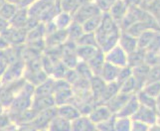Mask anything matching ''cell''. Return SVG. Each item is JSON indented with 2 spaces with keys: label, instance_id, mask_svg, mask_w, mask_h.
<instances>
[{
  "label": "cell",
  "instance_id": "obj_4",
  "mask_svg": "<svg viewBox=\"0 0 160 131\" xmlns=\"http://www.w3.org/2000/svg\"><path fill=\"white\" fill-rule=\"evenodd\" d=\"M100 13H101V9L98 8L97 3L92 2V0H91V1H88L82 5H81L72 16H73L74 21L78 22L80 24H82L87 20H89L90 18Z\"/></svg>",
  "mask_w": 160,
  "mask_h": 131
},
{
  "label": "cell",
  "instance_id": "obj_30",
  "mask_svg": "<svg viewBox=\"0 0 160 131\" xmlns=\"http://www.w3.org/2000/svg\"><path fill=\"white\" fill-rule=\"evenodd\" d=\"M9 25L10 24H9V22L7 20H5V19L0 17V35H1L2 33L8 28Z\"/></svg>",
  "mask_w": 160,
  "mask_h": 131
},
{
  "label": "cell",
  "instance_id": "obj_12",
  "mask_svg": "<svg viewBox=\"0 0 160 131\" xmlns=\"http://www.w3.org/2000/svg\"><path fill=\"white\" fill-rule=\"evenodd\" d=\"M110 114H112V111L108 106H97L93 107L92 110L89 113V117L97 125L109 118Z\"/></svg>",
  "mask_w": 160,
  "mask_h": 131
},
{
  "label": "cell",
  "instance_id": "obj_28",
  "mask_svg": "<svg viewBox=\"0 0 160 131\" xmlns=\"http://www.w3.org/2000/svg\"><path fill=\"white\" fill-rule=\"evenodd\" d=\"M124 11H125L124 3L121 0H118L110 7V16H112V19L121 18L124 15Z\"/></svg>",
  "mask_w": 160,
  "mask_h": 131
},
{
  "label": "cell",
  "instance_id": "obj_31",
  "mask_svg": "<svg viewBox=\"0 0 160 131\" xmlns=\"http://www.w3.org/2000/svg\"><path fill=\"white\" fill-rule=\"evenodd\" d=\"M7 47H9L7 42L5 41V39L2 37V35H0V51L4 50V49H6Z\"/></svg>",
  "mask_w": 160,
  "mask_h": 131
},
{
  "label": "cell",
  "instance_id": "obj_19",
  "mask_svg": "<svg viewBox=\"0 0 160 131\" xmlns=\"http://www.w3.org/2000/svg\"><path fill=\"white\" fill-rule=\"evenodd\" d=\"M52 21L56 25L57 29H67V27L73 21V16L67 12H64V11L60 10Z\"/></svg>",
  "mask_w": 160,
  "mask_h": 131
},
{
  "label": "cell",
  "instance_id": "obj_6",
  "mask_svg": "<svg viewBox=\"0 0 160 131\" xmlns=\"http://www.w3.org/2000/svg\"><path fill=\"white\" fill-rule=\"evenodd\" d=\"M24 69H25V64L22 60H18V61L10 63L2 75L1 84L23 78Z\"/></svg>",
  "mask_w": 160,
  "mask_h": 131
},
{
  "label": "cell",
  "instance_id": "obj_7",
  "mask_svg": "<svg viewBox=\"0 0 160 131\" xmlns=\"http://www.w3.org/2000/svg\"><path fill=\"white\" fill-rule=\"evenodd\" d=\"M56 115H57V107L54 106V107L48 108V109H45V110L38 112L36 117L28 124L33 125V126L36 128H47L48 129V126H49V124H50L51 120Z\"/></svg>",
  "mask_w": 160,
  "mask_h": 131
},
{
  "label": "cell",
  "instance_id": "obj_20",
  "mask_svg": "<svg viewBox=\"0 0 160 131\" xmlns=\"http://www.w3.org/2000/svg\"><path fill=\"white\" fill-rule=\"evenodd\" d=\"M18 9L19 8L15 4L5 0L1 6H0V17L10 22V20L13 18V16L16 14Z\"/></svg>",
  "mask_w": 160,
  "mask_h": 131
},
{
  "label": "cell",
  "instance_id": "obj_9",
  "mask_svg": "<svg viewBox=\"0 0 160 131\" xmlns=\"http://www.w3.org/2000/svg\"><path fill=\"white\" fill-rule=\"evenodd\" d=\"M30 21V17L28 14V9L27 8H19L13 18L10 20V26L16 27V28H22L27 31V26Z\"/></svg>",
  "mask_w": 160,
  "mask_h": 131
},
{
  "label": "cell",
  "instance_id": "obj_14",
  "mask_svg": "<svg viewBox=\"0 0 160 131\" xmlns=\"http://www.w3.org/2000/svg\"><path fill=\"white\" fill-rule=\"evenodd\" d=\"M119 70L120 69L118 68L115 65L108 62H104L100 76L104 81H112L118 78Z\"/></svg>",
  "mask_w": 160,
  "mask_h": 131
},
{
  "label": "cell",
  "instance_id": "obj_25",
  "mask_svg": "<svg viewBox=\"0 0 160 131\" xmlns=\"http://www.w3.org/2000/svg\"><path fill=\"white\" fill-rule=\"evenodd\" d=\"M75 70H77V73L79 74V75L82 79L90 80L93 76V74L92 72V70L90 69L89 65L84 61H79V63L75 67Z\"/></svg>",
  "mask_w": 160,
  "mask_h": 131
},
{
  "label": "cell",
  "instance_id": "obj_13",
  "mask_svg": "<svg viewBox=\"0 0 160 131\" xmlns=\"http://www.w3.org/2000/svg\"><path fill=\"white\" fill-rule=\"evenodd\" d=\"M104 86H106V81L100 75H93L90 80V90L95 100L98 101L104 90Z\"/></svg>",
  "mask_w": 160,
  "mask_h": 131
},
{
  "label": "cell",
  "instance_id": "obj_18",
  "mask_svg": "<svg viewBox=\"0 0 160 131\" xmlns=\"http://www.w3.org/2000/svg\"><path fill=\"white\" fill-rule=\"evenodd\" d=\"M87 64L89 65V67L92 70L93 75H100L102 69L103 67V64H104V56L102 52L100 50L95 57L92 58L89 62H87Z\"/></svg>",
  "mask_w": 160,
  "mask_h": 131
},
{
  "label": "cell",
  "instance_id": "obj_16",
  "mask_svg": "<svg viewBox=\"0 0 160 131\" xmlns=\"http://www.w3.org/2000/svg\"><path fill=\"white\" fill-rule=\"evenodd\" d=\"M107 62L112 63L115 66H119V65H124L125 64V57H124V53L121 48H113L110 49L109 51H108L107 57H106Z\"/></svg>",
  "mask_w": 160,
  "mask_h": 131
},
{
  "label": "cell",
  "instance_id": "obj_8",
  "mask_svg": "<svg viewBox=\"0 0 160 131\" xmlns=\"http://www.w3.org/2000/svg\"><path fill=\"white\" fill-rule=\"evenodd\" d=\"M57 114L59 116L67 119L71 122L73 121L74 119H76L77 117L82 115L79 108L75 104H72V102L66 103V104H62V105H58L57 106Z\"/></svg>",
  "mask_w": 160,
  "mask_h": 131
},
{
  "label": "cell",
  "instance_id": "obj_24",
  "mask_svg": "<svg viewBox=\"0 0 160 131\" xmlns=\"http://www.w3.org/2000/svg\"><path fill=\"white\" fill-rule=\"evenodd\" d=\"M118 87H119L118 85H117L115 83H109L108 85H106L104 90H103L98 101L100 102H108L109 99H112V98L117 95V92L118 90Z\"/></svg>",
  "mask_w": 160,
  "mask_h": 131
},
{
  "label": "cell",
  "instance_id": "obj_10",
  "mask_svg": "<svg viewBox=\"0 0 160 131\" xmlns=\"http://www.w3.org/2000/svg\"><path fill=\"white\" fill-rule=\"evenodd\" d=\"M56 106L53 95H45V96H33L31 107L35 109L37 112H40L45 109Z\"/></svg>",
  "mask_w": 160,
  "mask_h": 131
},
{
  "label": "cell",
  "instance_id": "obj_23",
  "mask_svg": "<svg viewBox=\"0 0 160 131\" xmlns=\"http://www.w3.org/2000/svg\"><path fill=\"white\" fill-rule=\"evenodd\" d=\"M102 14L100 13L93 17L90 18L89 20H87L86 22L82 24V30L86 33H95L96 30L100 26L101 22H102Z\"/></svg>",
  "mask_w": 160,
  "mask_h": 131
},
{
  "label": "cell",
  "instance_id": "obj_26",
  "mask_svg": "<svg viewBox=\"0 0 160 131\" xmlns=\"http://www.w3.org/2000/svg\"><path fill=\"white\" fill-rule=\"evenodd\" d=\"M78 46H98L95 33H86L84 32L78 40L76 41Z\"/></svg>",
  "mask_w": 160,
  "mask_h": 131
},
{
  "label": "cell",
  "instance_id": "obj_11",
  "mask_svg": "<svg viewBox=\"0 0 160 131\" xmlns=\"http://www.w3.org/2000/svg\"><path fill=\"white\" fill-rule=\"evenodd\" d=\"M96 124L93 123L88 115H80L71 122V130L75 131H87L96 129Z\"/></svg>",
  "mask_w": 160,
  "mask_h": 131
},
{
  "label": "cell",
  "instance_id": "obj_15",
  "mask_svg": "<svg viewBox=\"0 0 160 131\" xmlns=\"http://www.w3.org/2000/svg\"><path fill=\"white\" fill-rule=\"evenodd\" d=\"M100 51L98 46H78L77 45V54L80 61L89 62Z\"/></svg>",
  "mask_w": 160,
  "mask_h": 131
},
{
  "label": "cell",
  "instance_id": "obj_27",
  "mask_svg": "<svg viewBox=\"0 0 160 131\" xmlns=\"http://www.w3.org/2000/svg\"><path fill=\"white\" fill-rule=\"evenodd\" d=\"M126 98L128 96H124V95H118V96H113L112 99H109L108 102V108L110 111H118L119 110L120 108H122V106L125 104L126 102Z\"/></svg>",
  "mask_w": 160,
  "mask_h": 131
},
{
  "label": "cell",
  "instance_id": "obj_32",
  "mask_svg": "<svg viewBox=\"0 0 160 131\" xmlns=\"http://www.w3.org/2000/svg\"><path fill=\"white\" fill-rule=\"evenodd\" d=\"M5 1V0H0V6H1V5H2V3Z\"/></svg>",
  "mask_w": 160,
  "mask_h": 131
},
{
  "label": "cell",
  "instance_id": "obj_3",
  "mask_svg": "<svg viewBox=\"0 0 160 131\" xmlns=\"http://www.w3.org/2000/svg\"><path fill=\"white\" fill-rule=\"evenodd\" d=\"M61 61L69 69H75L79 63V57L77 54V44L74 41L67 40L61 48Z\"/></svg>",
  "mask_w": 160,
  "mask_h": 131
},
{
  "label": "cell",
  "instance_id": "obj_29",
  "mask_svg": "<svg viewBox=\"0 0 160 131\" xmlns=\"http://www.w3.org/2000/svg\"><path fill=\"white\" fill-rule=\"evenodd\" d=\"M7 1L15 4L18 8H29L37 0H7Z\"/></svg>",
  "mask_w": 160,
  "mask_h": 131
},
{
  "label": "cell",
  "instance_id": "obj_21",
  "mask_svg": "<svg viewBox=\"0 0 160 131\" xmlns=\"http://www.w3.org/2000/svg\"><path fill=\"white\" fill-rule=\"evenodd\" d=\"M67 35H68V40L76 42L79 38L84 34V30H82V24L78 23L76 21H72L71 24L67 27Z\"/></svg>",
  "mask_w": 160,
  "mask_h": 131
},
{
  "label": "cell",
  "instance_id": "obj_1",
  "mask_svg": "<svg viewBox=\"0 0 160 131\" xmlns=\"http://www.w3.org/2000/svg\"><path fill=\"white\" fill-rule=\"evenodd\" d=\"M95 36L98 46H100L102 50L109 51L114 46L118 39V33L112 16L107 13L102 15V22L95 32Z\"/></svg>",
  "mask_w": 160,
  "mask_h": 131
},
{
  "label": "cell",
  "instance_id": "obj_22",
  "mask_svg": "<svg viewBox=\"0 0 160 131\" xmlns=\"http://www.w3.org/2000/svg\"><path fill=\"white\" fill-rule=\"evenodd\" d=\"M48 129L50 130H71V121L59 116L58 114L55 116L50 124H49Z\"/></svg>",
  "mask_w": 160,
  "mask_h": 131
},
{
  "label": "cell",
  "instance_id": "obj_2",
  "mask_svg": "<svg viewBox=\"0 0 160 131\" xmlns=\"http://www.w3.org/2000/svg\"><path fill=\"white\" fill-rule=\"evenodd\" d=\"M27 9L30 18L44 24L52 21L60 11L59 5L52 0H37Z\"/></svg>",
  "mask_w": 160,
  "mask_h": 131
},
{
  "label": "cell",
  "instance_id": "obj_17",
  "mask_svg": "<svg viewBox=\"0 0 160 131\" xmlns=\"http://www.w3.org/2000/svg\"><path fill=\"white\" fill-rule=\"evenodd\" d=\"M88 1H91V0H60L59 7L61 11L73 15L81 5Z\"/></svg>",
  "mask_w": 160,
  "mask_h": 131
},
{
  "label": "cell",
  "instance_id": "obj_5",
  "mask_svg": "<svg viewBox=\"0 0 160 131\" xmlns=\"http://www.w3.org/2000/svg\"><path fill=\"white\" fill-rule=\"evenodd\" d=\"M2 37L9 46H23L26 42L27 31L22 28L10 26L2 33Z\"/></svg>",
  "mask_w": 160,
  "mask_h": 131
}]
</instances>
